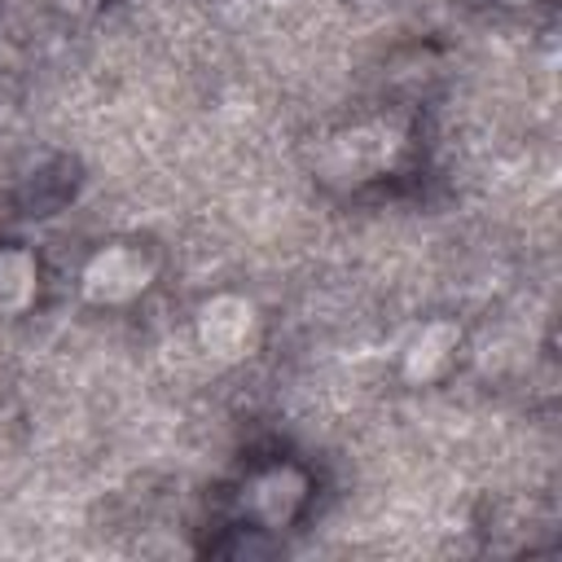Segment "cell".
Returning <instances> with one entry per match:
<instances>
[{"mask_svg": "<svg viewBox=\"0 0 562 562\" xmlns=\"http://www.w3.org/2000/svg\"><path fill=\"white\" fill-rule=\"evenodd\" d=\"M303 501H307V474L299 465H268V470L250 474L241 487V509L263 531L285 527L303 509Z\"/></svg>", "mask_w": 562, "mask_h": 562, "instance_id": "277c9868", "label": "cell"}, {"mask_svg": "<svg viewBox=\"0 0 562 562\" xmlns=\"http://www.w3.org/2000/svg\"><path fill=\"white\" fill-rule=\"evenodd\" d=\"M509 4H527V0H509Z\"/></svg>", "mask_w": 562, "mask_h": 562, "instance_id": "52a82bcc", "label": "cell"}, {"mask_svg": "<svg viewBox=\"0 0 562 562\" xmlns=\"http://www.w3.org/2000/svg\"><path fill=\"white\" fill-rule=\"evenodd\" d=\"M457 347H461V325L457 321H426L400 351V373L404 382L413 386H430L439 382L452 360H457Z\"/></svg>", "mask_w": 562, "mask_h": 562, "instance_id": "5b68a950", "label": "cell"}, {"mask_svg": "<svg viewBox=\"0 0 562 562\" xmlns=\"http://www.w3.org/2000/svg\"><path fill=\"white\" fill-rule=\"evenodd\" d=\"M404 154V132L391 123H356L334 132L316 154V176L329 184H369L386 176Z\"/></svg>", "mask_w": 562, "mask_h": 562, "instance_id": "6da1fadb", "label": "cell"}, {"mask_svg": "<svg viewBox=\"0 0 562 562\" xmlns=\"http://www.w3.org/2000/svg\"><path fill=\"white\" fill-rule=\"evenodd\" d=\"M193 334H198V347L211 360L237 364L259 347L263 321H259V307L246 294H211V299L198 303Z\"/></svg>", "mask_w": 562, "mask_h": 562, "instance_id": "3957f363", "label": "cell"}, {"mask_svg": "<svg viewBox=\"0 0 562 562\" xmlns=\"http://www.w3.org/2000/svg\"><path fill=\"white\" fill-rule=\"evenodd\" d=\"M154 285V255L136 241L97 246L79 268V294L92 307H127Z\"/></svg>", "mask_w": 562, "mask_h": 562, "instance_id": "7a4b0ae2", "label": "cell"}, {"mask_svg": "<svg viewBox=\"0 0 562 562\" xmlns=\"http://www.w3.org/2000/svg\"><path fill=\"white\" fill-rule=\"evenodd\" d=\"M40 299V259L22 246H0V316H22Z\"/></svg>", "mask_w": 562, "mask_h": 562, "instance_id": "8992f818", "label": "cell"}]
</instances>
